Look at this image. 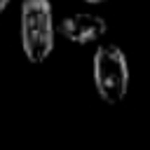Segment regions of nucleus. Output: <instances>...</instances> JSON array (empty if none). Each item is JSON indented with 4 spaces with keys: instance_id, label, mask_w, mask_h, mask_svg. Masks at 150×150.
<instances>
[{
    "instance_id": "f257e3e1",
    "label": "nucleus",
    "mask_w": 150,
    "mask_h": 150,
    "mask_svg": "<svg viewBox=\"0 0 150 150\" xmlns=\"http://www.w3.org/2000/svg\"><path fill=\"white\" fill-rule=\"evenodd\" d=\"M54 9L49 0L21 2V49L30 63H42L54 49Z\"/></svg>"
},
{
    "instance_id": "f03ea898",
    "label": "nucleus",
    "mask_w": 150,
    "mask_h": 150,
    "mask_svg": "<svg viewBox=\"0 0 150 150\" xmlns=\"http://www.w3.org/2000/svg\"><path fill=\"white\" fill-rule=\"evenodd\" d=\"M94 84L98 96L117 105L124 101L129 89V63L127 54L117 45H101L94 54Z\"/></svg>"
},
{
    "instance_id": "7ed1b4c3",
    "label": "nucleus",
    "mask_w": 150,
    "mask_h": 150,
    "mask_svg": "<svg viewBox=\"0 0 150 150\" xmlns=\"http://www.w3.org/2000/svg\"><path fill=\"white\" fill-rule=\"evenodd\" d=\"M59 33L75 45H94L108 33V23L98 14L75 12V14H68L61 19Z\"/></svg>"
},
{
    "instance_id": "20e7f679",
    "label": "nucleus",
    "mask_w": 150,
    "mask_h": 150,
    "mask_svg": "<svg viewBox=\"0 0 150 150\" xmlns=\"http://www.w3.org/2000/svg\"><path fill=\"white\" fill-rule=\"evenodd\" d=\"M7 5H9V0H0V14L5 12V7H7Z\"/></svg>"
},
{
    "instance_id": "39448f33",
    "label": "nucleus",
    "mask_w": 150,
    "mask_h": 150,
    "mask_svg": "<svg viewBox=\"0 0 150 150\" xmlns=\"http://www.w3.org/2000/svg\"><path fill=\"white\" fill-rule=\"evenodd\" d=\"M84 2H89V5H98V2H105V0H84Z\"/></svg>"
}]
</instances>
